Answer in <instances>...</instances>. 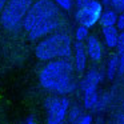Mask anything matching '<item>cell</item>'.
Here are the masks:
<instances>
[{"mask_svg": "<svg viewBox=\"0 0 124 124\" xmlns=\"http://www.w3.org/2000/svg\"><path fill=\"white\" fill-rule=\"evenodd\" d=\"M73 68V64L68 59L52 60L47 63L40 71V84L46 89L56 93H70L76 87Z\"/></svg>", "mask_w": 124, "mask_h": 124, "instance_id": "1", "label": "cell"}, {"mask_svg": "<svg viewBox=\"0 0 124 124\" xmlns=\"http://www.w3.org/2000/svg\"><path fill=\"white\" fill-rule=\"evenodd\" d=\"M36 57L43 62L67 59L72 55V41L67 33H54L43 39L35 48Z\"/></svg>", "mask_w": 124, "mask_h": 124, "instance_id": "2", "label": "cell"}, {"mask_svg": "<svg viewBox=\"0 0 124 124\" xmlns=\"http://www.w3.org/2000/svg\"><path fill=\"white\" fill-rule=\"evenodd\" d=\"M59 12H57V7L54 1L51 0H38L32 4L31 9L28 11L27 16L23 23V28L27 31L28 33L36 28L38 25L43 24V23L48 22L51 19L57 17Z\"/></svg>", "mask_w": 124, "mask_h": 124, "instance_id": "3", "label": "cell"}, {"mask_svg": "<svg viewBox=\"0 0 124 124\" xmlns=\"http://www.w3.org/2000/svg\"><path fill=\"white\" fill-rule=\"evenodd\" d=\"M33 1L32 0H8L4 8L0 23L6 30H17L27 16L28 11L31 9Z\"/></svg>", "mask_w": 124, "mask_h": 124, "instance_id": "4", "label": "cell"}, {"mask_svg": "<svg viewBox=\"0 0 124 124\" xmlns=\"http://www.w3.org/2000/svg\"><path fill=\"white\" fill-rule=\"evenodd\" d=\"M44 107L47 109V123L63 124L70 113V100L67 97H48Z\"/></svg>", "mask_w": 124, "mask_h": 124, "instance_id": "5", "label": "cell"}, {"mask_svg": "<svg viewBox=\"0 0 124 124\" xmlns=\"http://www.w3.org/2000/svg\"><path fill=\"white\" fill-rule=\"evenodd\" d=\"M103 6L97 0H92L91 3L83 9H78L76 12V20L80 23V25L85 28H91L100 22V17L103 15Z\"/></svg>", "mask_w": 124, "mask_h": 124, "instance_id": "6", "label": "cell"}, {"mask_svg": "<svg viewBox=\"0 0 124 124\" xmlns=\"http://www.w3.org/2000/svg\"><path fill=\"white\" fill-rule=\"evenodd\" d=\"M87 57H88V54H87L85 44L76 41L75 46H73V62H75L76 73L81 75L84 72L85 65H87Z\"/></svg>", "mask_w": 124, "mask_h": 124, "instance_id": "7", "label": "cell"}, {"mask_svg": "<svg viewBox=\"0 0 124 124\" xmlns=\"http://www.w3.org/2000/svg\"><path fill=\"white\" fill-rule=\"evenodd\" d=\"M57 27H59V19H57V17L48 20V22H46V23H43V24L38 25L36 28H33V30L28 33L30 40H36V39H39V38L49 35V33H52Z\"/></svg>", "mask_w": 124, "mask_h": 124, "instance_id": "8", "label": "cell"}, {"mask_svg": "<svg viewBox=\"0 0 124 124\" xmlns=\"http://www.w3.org/2000/svg\"><path fill=\"white\" fill-rule=\"evenodd\" d=\"M85 48H87L88 57L92 62H100L101 60V55H103L101 43L96 36L89 35V38L87 39V43H85Z\"/></svg>", "mask_w": 124, "mask_h": 124, "instance_id": "9", "label": "cell"}, {"mask_svg": "<svg viewBox=\"0 0 124 124\" xmlns=\"http://www.w3.org/2000/svg\"><path fill=\"white\" fill-rule=\"evenodd\" d=\"M100 80H101V75L99 73L97 70H91L87 72V75L84 76V79L81 80V89L83 92L87 91H96L97 85H99Z\"/></svg>", "mask_w": 124, "mask_h": 124, "instance_id": "10", "label": "cell"}, {"mask_svg": "<svg viewBox=\"0 0 124 124\" xmlns=\"http://www.w3.org/2000/svg\"><path fill=\"white\" fill-rule=\"evenodd\" d=\"M101 33L103 38H104V41L107 44L108 48H116L119 43V36H120V32L116 27H105L101 28Z\"/></svg>", "mask_w": 124, "mask_h": 124, "instance_id": "11", "label": "cell"}, {"mask_svg": "<svg viewBox=\"0 0 124 124\" xmlns=\"http://www.w3.org/2000/svg\"><path fill=\"white\" fill-rule=\"evenodd\" d=\"M117 17H119V15L116 14L113 9H105V11L103 12L101 17H100V25H101V28L116 27Z\"/></svg>", "mask_w": 124, "mask_h": 124, "instance_id": "12", "label": "cell"}, {"mask_svg": "<svg viewBox=\"0 0 124 124\" xmlns=\"http://www.w3.org/2000/svg\"><path fill=\"white\" fill-rule=\"evenodd\" d=\"M119 63H120V56L117 54L111 55L109 60H108V67H107V78L112 80L115 75L119 72Z\"/></svg>", "mask_w": 124, "mask_h": 124, "instance_id": "13", "label": "cell"}, {"mask_svg": "<svg viewBox=\"0 0 124 124\" xmlns=\"http://www.w3.org/2000/svg\"><path fill=\"white\" fill-rule=\"evenodd\" d=\"M100 101V97L97 91H87L84 92V107L87 109H92V108H96L97 104Z\"/></svg>", "mask_w": 124, "mask_h": 124, "instance_id": "14", "label": "cell"}, {"mask_svg": "<svg viewBox=\"0 0 124 124\" xmlns=\"http://www.w3.org/2000/svg\"><path fill=\"white\" fill-rule=\"evenodd\" d=\"M83 116H84V113L80 107H73L70 111V113H68V121H70V124H76Z\"/></svg>", "mask_w": 124, "mask_h": 124, "instance_id": "15", "label": "cell"}, {"mask_svg": "<svg viewBox=\"0 0 124 124\" xmlns=\"http://www.w3.org/2000/svg\"><path fill=\"white\" fill-rule=\"evenodd\" d=\"M75 38H76V41H80V43H83L84 40H87V39L89 38V35H88V28L83 27V25H79V27L76 28Z\"/></svg>", "mask_w": 124, "mask_h": 124, "instance_id": "16", "label": "cell"}, {"mask_svg": "<svg viewBox=\"0 0 124 124\" xmlns=\"http://www.w3.org/2000/svg\"><path fill=\"white\" fill-rule=\"evenodd\" d=\"M55 4H57L64 11H71L75 3H73V0H55Z\"/></svg>", "mask_w": 124, "mask_h": 124, "instance_id": "17", "label": "cell"}, {"mask_svg": "<svg viewBox=\"0 0 124 124\" xmlns=\"http://www.w3.org/2000/svg\"><path fill=\"white\" fill-rule=\"evenodd\" d=\"M117 55L119 56H124V31L120 32V36H119V43H117Z\"/></svg>", "mask_w": 124, "mask_h": 124, "instance_id": "18", "label": "cell"}, {"mask_svg": "<svg viewBox=\"0 0 124 124\" xmlns=\"http://www.w3.org/2000/svg\"><path fill=\"white\" fill-rule=\"evenodd\" d=\"M112 6L116 11L119 12H124V0H111Z\"/></svg>", "mask_w": 124, "mask_h": 124, "instance_id": "19", "label": "cell"}, {"mask_svg": "<svg viewBox=\"0 0 124 124\" xmlns=\"http://www.w3.org/2000/svg\"><path fill=\"white\" fill-rule=\"evenodd\" d=\"M92 0H73V3H75V6L78 7V9H83L85 8L87 6H88L89 3H91Z\"/></svg>", "mask_w": 124, "mask_h": 124, "instance_id": "20", "label": "cell"}, {"mask_svg": "<svg viewBox=\"0 0 124 124\" xmlns=\"http://www.w3.org/2000/svg\"><path fill=\"white\" fill-rule=\"evenodd\" d=\"M116 28H117L120 32H123V31H124V14L119 15L117 23H116Z\"/></svg>", "mask_w": 124, "mask_h": 124, "instance_id": "21", "label": "cell"}, {"mask_svg": "<svg viewBox=\"0 0 124 124\" xmlns=\"http://www.w3.org/2000/svg\"><path fill=\"white\" fill-rule=\"evenodd\" d=\"M76 124H92V116L91 115H84Z\"/></svg>", "mask_w": 124, "mask_h": 124, "instance_id": "22", "label": "cell"}, {"mask_svg": "<svg viewBox=\"0 0 124 124\" xmlns=\"http://www.w3.org/2000/svg\"><path fill=\"white\" fill-rule=\"evenodd\" d=\"M119 75H124V56H120V63H119Z\"/></svg>", "mask_w": 124, "mask_h": 124, "instance_id": "23", "label": "cell"}, {"mask_svg": "<svg viewBox=\"0 0 124 124\" xmlns=\"http://www.w3.org/2000/svg\"><path fill=\"white\" fill-rule=\"evenodd\" d=\"M7 3H8V0H0V17H1V14H3Z\"/></svg>", "mask_w": 124, "mask_h": 124, "instance_id": "24", "label": "cell"}, {"mask_svg": "<svg viewBox=\"0 0 124 124\" xmlns=\"http://www.w3.org/2000/svg\"><path fill=\"white\" fill-rule=\"evenodd\" d=\"M117 124H124V113H120L117 116Z\"/></svg>", "mask_w": 124, "mask_h": 124, "instance_id": "25", "label": "cell"}, {"mask_svg": "<svg viewBox=\"0 0 124 124\" xmlns=\"http://www.w3.org/2000/svg\"><path fill=\"white\" fill-rule=\"evenodd\" d=\"M27 124H38V123H36L33 119H28V120H27Z\"/></svg>", "mask_w": 124, "mask_h": 124, "instance_id": "26", "label": "cell"}, {"mask_svg": "<svg viewBox=\"0 0 124 124\" xmlns=\"http://www.w3.org/2000/svg\"><path fill=\"white\" fill-rule=\"evenodd\" d=\"M123 108H124V100H123Z\"/></svg>", "mask_w": 124, "mask_h": 124, "instance_id": "27", "label": "cell"}]
</instances>
